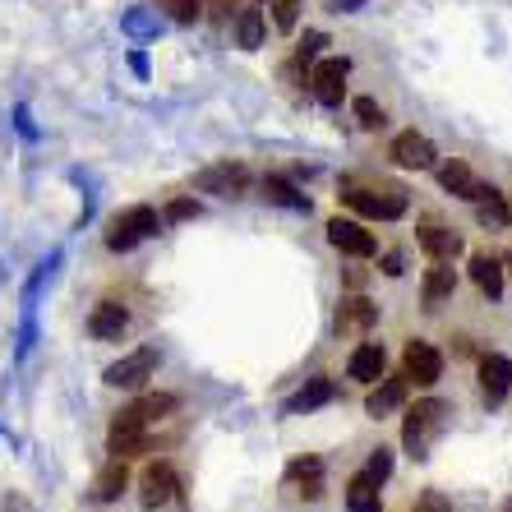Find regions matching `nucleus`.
Instances as JSON below:
<instances>
[{
	"mask_svg": "<svg viewBox=\"0 0 512 512\" xmlns=\"http://www.w3.org/2000/svg\"><path fill=\"white\" fill-rule=\"evenodd\" d=\"M328 240H333V250L351 254V259H370L374 254V236L360 227V222H346V217L328 222Z\"/></svg>",
	"mask_w": 512,
	"mask_h": 512,
	"instance_id": "11",
	"label": "nucleus"
},
{
	"mask_svg": "<svg viewBox=\"0 0 512 512\" xmlns=\"http://www.w3.org/2000/svg\"><path fill=\"white\" fill-rule=\"evenodd\" d=\"M383 370H388V356H383L379 342L356 346V351H351V365H346V374H351V379H360V383L383 379Z\"/></svg>",
	"mask_w": 512,
	"mask_h": 512,
	"instance_id": "16",
	"label": "nucleus"
},
{
	"mask_svg": "<svg viewBox=\"0 0 512 512\" xmlns=\"http://www.w3.org/2000/svg\"><path fill=\"white\" fill-rule=\"evenodd\" d=\"M153 370H157V351L153 346H139V351H130V356L125 360H116V365H111L107 370V383L111 388H143V383L153 379Z\"/></svg>",
	"mask_w": 512,
	"mask_h": 512,
	"instance_id": "6",
	"label": "nucleus"
},
{
	"mask_svg": "<svg viewBox=\"0 0 512 512\" xmlns=\"http://www.w3.org/2000/svg\"><path fill=\"white\" fill-rule=\"evenodd\" d=\"M471 282H476L489 300L503 296V268L489 259V254H476V259H471Z\"/></svg>",
	"mask_w": 512,
	"mask_h": 512,
	"instance_id": "25",
	"label": "nucleus"
},
{
	"mask_svg": "<svg viewBox=\"0 0 512 512\" xmlns=\"http://www.w3.org/2000/svg\"><path fill=\"white\" fill-rule=\"evenodd\" d=\"M286 480H291V485H300V494H305V499H319V494H323V462H319V457L291 462V466H286Z\"/></svg>",
	"mask_w": 512,
	"mask_h": 512,
	"instance_id": "21",
	"label": "nucleus"
},
{
	"mask_svg": "<svg viewBox=\"0 0 512 512\" xmlns=\"http://www.w3.org/2000/svg\"><path fill=\"white\" fill-rule=\"evenodd\" d=\"M323 47H328V37H323V33H305V42H300V51H296L300 65H305V60H314Z\"/></svg>",
	"mask_w": 512,
	"mask_h": 512,
	"instance_id": "30",
	"label": "nucleus"
},
{
	"mask_svg": "<svg viewBox=\"0 0 512 512\" xmlns=\"http://www.w3.org/2000/svg\"><path fill=\"white\" fill-rule=\"evenodd\" d=\"M333 397H337L333 379H310L296 397H291V402L282 406V416H305V411H319V406H328Z\"/></svg>",
	"mask_w": 512,
	"mask_h": 512,
	"instance_id": "15",
	"label": "nucleus"
},
{
	"mask_svg": "<svg viewBox=\"0 0 512 512\" xmlns=\"http://www.w3.org/2000/svg\"><path fill=\"white\" fill-rule=\"evenodd\" d=\"M171 14H176L180 24H194L199 19V0H171Z\"/></svg>",
	"mask_w": 512,
	"mask_h": 512,
	"instance_id": "32",
	"label": "nucleus"
},
{
	"mask_svg": "<svg viewBox=\"0 0 512 512\" xmlns=\"http://www.w3.org/2000/svg\"><path fill=\"white\" fill-rule=\"evenodd\" d=\"M402 402H406V374H397V379H383L379 388H374L370 402H365V411L379 420V416H388V411H397Z\"/></svg>",
	"mask_w": 512,
	"mask_h": 512,
	"instance_id": "20",
	"label": "nucleus"
},
{
	"mask_svg": "<svg viewBox=\"0 0 512 512\" xmlns=\"http://www.w3.org/2000/svg\"><path fill=\"white\" fill-rule=\"evenodd\" d=\"M346 508H351V512H383L379 480H370L365 471H360V476L346 485Z\"/></svg>",
	"mask_w": 512,
	"mask_h": 512,
	"instance_id": "22",
	"label": "nucleus"
},
{
	"mask_svg": "<svg viewBox=\"0 0 512 512\" xmlns=\"http://www.w3.org/2000/svg\"><path fill=\"white\" fill-rule=\"evenodd\" d=\"M263 199L268 203H282V208H291V213H310V199L291 185V180H282V176H268L263 180Z\"/></svg>",
	"mask_w": 512,
	"mask_h": 512,
	"instance_id": "24",
	"label": "nucleus"
},
{
	"mask_svg": "<svg viewBox=\"0 0 512 512\" xmlns=\"http://www.w3.org/2000/svg\"><path fill=\"white\" fill-rule=\"evenodd\" d=\"M402 268H406V263H402V254H383V273H388V277H402Z\"/></svg>",
	"mask_w": 512,
	"mask_h": 512,
	"instance_id": "33",
	"label": "nucleus"
},
{
	"mask_svg": "<svg viewBox=\"0 0 512 512\" xmlns=\"http://www.w3.org/2000/svg\"><path fill=\"white\" fill-rule=\"evenodd\" d=\"M346 208H356V213L365 217H379V222H393V217L406 213V194L402 190H346L342 194Z\"/></svg>",
	"mask_w": 512,
	"mask_h": 512,
	"instance_id": "5",
	"label": "nucleus"
},
{
	"mask_svg": "<svg viewBox=\"0 0 512 512\" xmlns=\"http://www.w3.org/2000/svg\"><path fill=\"white\" fill-rule=\"evenodd\" d=\"M130 485V471H125V457H116L111 466H102L93 476V489H88V499L93 503H111V499H120V489Z\"/></svg>",
	"mask_w": 512,
	"mask_h": 512,
	"instance_id": "18",
	"label": "nucleus"
},
{
	"mask_svg": "<svg viewBox=\"0 0 512 512\" xmlns=\"http://www.w3.org/2000/svg\"><path fill=\"white\" fill-rule=\"evenodd\" d=\"M356 120L365 130H383V125H388V116H383V107L374 97H356Z\"/></svg>",
	"mask_w": 512,
	"mask_h": 512,
	"instance_id": "27",
	"label": "nucleus"
},
{
	"mask_svg": "<svg viewBox=\"0 0 512 512\" xmlns=\"http://www.w3.org/2000/svg\"><path fill=\"white\" fill-rule=\"evenodd\" d=\"M420 250H425L434 263H453L457 254H462V236L448 227H425L420 231Z\"/></svg>",
	"mask_w": 512,
	"mask_h": 512,
	"instance_id": "19",
	"label": "nucleus"
},
{
	"mask_svg": "<svg viewBox=\"0 0 512 512\" xmlns=\"http://www.w3.org/2000/svg\"><path fill=\"white\" fill-rule=\"evenodd\" d=\"M402 374H406V383H439L443 379V356L434 351L429 342H406V351H402Z\"/></svg>",
	"mask_w": 512,
	"mask_h": 512,
	"instance_id": "8",
	"label": "nucleus"
},
{
	"mask_svg": "<svg viewBox=\"0 0 512 512\" xmlns=\"http://www.w3.org/2000/svg\"><path fill=\"white\" fill-rule=\"evenodd\" d=\"M245 185H250V171H245V167H231V162L199 171V190H203V194H222V199H236V194H245Z\"/></svg>",
	"mask_w": 512,
	"mask_h": 512,
	"instance_id": "12",
	"label": "nucleus"
},
{
	"mask_svg": "<svg viewBox=\"0 0 512 512\" xmlns=\"http://www.w3.org/2000/svg\"><path fill=\"white\" fill-rule=\"evenodd\" d=\"M374 323H379V305L374 300H365V296L342 300V310H337V328L342 333H370Z\"/></svg>",
	"mask_w": 512,
	"mask_h": 512,
	"instance_id": "17",
	"label": "nucleus"
},
{
	"mask_svg": "<svg viewBox=\"0 0 512 512\" xmlns=\"http://www.w3.org/2000/svg\"><path fill=\"white\" fill-rule=\"evenodd\" d=\"M512 388V360L508 356H485L480 360V393L489 406H499Z\"/></svg>",
	"mask_w": 512,
	"mask_h": 512,
	"instance_id": "13",
	"label": "nucleus"
},
{
	"mask_svg": "<svg viewBox=\"0 0 512 512\" xmlns=\"http://www.w3.org/2000/svg\"><path fill=\"white\" fill-rule=\"evenodd\" d=\"M346 74H351V65L337 56L319 60L310 74V84H314V97H319L323 107H342V97H346Z\"/></svg>",
	"mask_w": 512,
	"mask_h": 512,
	"instance_id": "9",
	"label": "nucleus"
},
{
	"mask_svg": "<svg viewBox=\"0 0 512 512\" xmlns=\"http://www.w3.org/2000/svg\"><path fill=\"white\" fill-rule=\"evenodd\" d=\"M365 476L379 480V485H383V480L393 476V453H388V448H379V453L370 457V466H365Z\"/></svg>",
	"mask_w": 512,
	"mask_h": 512,
	"instance_id": "29",
	"label": "nucleus"
},
{
	"mask_svg": "<svg viewBox=\"0 0 512 512\" xmlns=\"http://www.w3.org/2000/svg\"><path fill=\"white\" fill-rule=\"evenodd\" d=\"M236 37H240V47H245V51L263 47V14H259V10H240Z\"/></svg>",
	"mask_w": 512,
	"mask_h": 512,
	"instance_id": "26",
	"label": "nucleus"
},
{
	"mask_svg": "<svg viewBox=\"0 0 512 512\" xmlns=\"http://www.w3.org/2000/svg\"><path fill=\"white\" fill-rule=\"evenodd\" d=\"M176 411V397L171 393H148V397H139L134 406H125V411H116V420H111V429H148L157 425L162 416H171Z\"/></svg>",
	"mask_w": 512,
	"mask_h": 512,
	"instance_id": "4",
	"label": "nucleus"
},
{
	"mask_svg": "<svg viewBox=\"0 0 512 512\" xmlns=\"http://www.w3.org/2000/svg\"><path fill=\"white\" fill-rule=\"evenodd\" d=\"M457 291V273L448 268V263H439V268H429V277H425V286H420V300H425L429 310L434 305H443V300Z\"/></svg>",
	"mask_w": 512,
	"mask_h": 512,
	"instance_id": "23",
	"label": "nucleus"
},
{
	"mask_svg": "<svg viewBox=\"0 0 512 512\" xmlns=\"http://www.w3.org/2000/svg\"><path fill=\"white\" fill-rule=\"evenodd\" d=\"M448 416H453V406L439 402V397H425V402H416L411 411H406L402 443H406V453L416 457V462H425V457H429V448H434V439L443 434Z\"/></svg>",
	"mask_w": 512,
	"mask_h": 512,
	"instance_id": "1",
	"label": "nucleus"
},
{
	"mask_svg": "<svg viewBox=\"0 0 512 512\" xmlns=\"http://www.w3.org/2000/svg\"><path fill=\"white\" fill-rule=\"evenodd\" d=\"M508 512H512V503H508Z\"/></svg>",
	"mask_w": 512,
	"mask_h": 512,
	"instance_id": "37",
	"label": "nucleus"
},
{
	"mask_svg": "<svg viewBox=\"0 0 512 512\" xmlns=\"http://www.w3.org/2000/svg\"><path fill=\"white\" fill-rule=\"evenodd\" d=\"M125 328H130V314H125V305H116V300H102V305L88 314V333H93L97 342H120Z\"/></svg>",
	"mask_w": 512,
	"mask_h": 512,
	"instance_id": "14",
	"label": "nucleus"
},
{
	"mask_svg": "<svg viewBox=\"0 0 512 512\" xmlns=\"http://www.w3.org/2000/svg\"><path fill=\"white\" fill-rule=\"evenodd\" d=\"M139 485H143V508H180V503H185V494H180V476L167 462L148 466Z\"/></svg>",
	"mask_w": 512,
	"mask_h": 512,
	"instance_id": "3",
	"label": "nucleus"
},
{
	"mask_svg": "<svg viewBox=\"0 0 512 512\" xmlns=\"http://www.w3.org/2000/svg\"><path fill=\"white\" fill-rule=\"evenodd\" d=\"M416 512H448V503H443V499H439V494H429V499H425V503H420V508H416Z\"/></svg>",
	"mask_w": 512,
	"mask_h": 512,
	"instance_id": "36",
	"label": "nucleus"
},
{
	"mask_svg": "<svg viewBox=\"0 0 512 512\" xmlns=\"http://www.w3.org/2000/svg\"><path fill=\"white\" fill-rule=\"evenodd\" d=\"M434 143L425 139V134H416V130H406V134H397L393 139V162L397 167H406V171H429L434 167Z\"/></svg>",
	"mask_w": 512,
	"mask_h": 512,
	"instance_id": "10",
	"label": "nucleus"
},
{
	"mask_svg": "<svg viewBox=\"0 0 512 512\" xmlns=\"http://www.w3.org/2000/svg\"><path fill=\"white\" fill-rule=\"evenodd\" d=\"M360 5H365V0H328L333 14H351V10H360Z\"/></svg>",
	"mask_w": 512,
	"mask_h": 512,
	"instance_id": "35",
	"label": "nucleus"
},
{
	"mask_svg": "<svg viewBox=\"0 0 512 512\" xmlns=\"http://www.w3.org/2000/svg\"><path fill=\"white\" fill-rule=\"evenodd\" d=\"M439 180H443V190L457 194V199H466V203H489V199H499V190L471 176V167H466V162H443V167H439Z\"/></svg>",
	"mask_w": 512,
	"mask_h": 512,
	"instance_id": "7",
	"label": "nucleus"
},
{
	"mask_svg": "<svg viewBox=\"0 0 512 512\" xmlns=\"http://www.w3.org/2000/svg\"><path fill=\"white\" fill-rule=\"evenodd\" d=\"M273 24L277 33H291L300 24V0H273Z\"/></svg>",
	"mask_w": 512,
	"mask_h": 512,
	"instance_id": "28",
	"label": "nucleus"
},
{
	"mask_svg": "<svg viewBox=\"0 0 512 512\" xmlns=\"http://www.w3.org/2000/svg\"><path fill=\"white\" fill-rule=\"evenodd\" d=\"M148 236H157V213L148 208V203H134V208H125V213L111 217L107 250L125 254V250H134V245H143Z\"/></svg>",
	"mask_w": 512,
	"mask_h": 512,
	"instance_id": "2",
	"label": "nucleus"
},
{
	"mask_svg": "<svg viewBox=\"0 0 512 512\" xmlns=\"http://www.w3.org/2000/svg\"><path fill=\"white\" fill-rule=\"evenodd\" d=\"M5 512H37V508L24 499V494H10V499H5Z\"/></svg>",
	"mask_w": 512,
	"mask_h": 512,
	"instance_id": "34",
	"label": "nucleus"
},
{
	"mask_svg": "<svg viewBox=\"0 0 512 512\" xmlns=\"http://www.w3.org/2000/svg\"><path fill=\"white\" fill-rule=\"evenodd\" d=\"M190 217H199V203L194 199H176L167 208V222H190Z\"/></svg>",
	"mask_w": 512,
	"mask_h": 512,
	"instance_id": "31",
	"label": "nucleus"
}]
</instances>
